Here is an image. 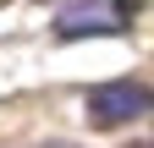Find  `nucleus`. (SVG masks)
<instances>
[{
  "label": "nucleus",
  "instance_id": "nucleus-4",
  "mask_svg": "<svg viewBox=\"0 0 154 148\" xmlns=\"http://www.w3.org/2000/svg\"><path fill=\"white\" fill-rule=\"evenodd\" d=\"M132 148H154V143H132Z\"/></svg>",
  "mask_w": 154,
  "mask_h": 148
},
{
  "label": "nucleus",
  "instance_id": "nucleus-1",
  "mask_svg": "<svg viewBox=\"0 0 154 148\" xmlns=\"http://www.w3.org/2000/svg\"><path fill=\"white\" fill-rule=\"evenodd\" d=\"M149 110H154V88L132 82V77L99 82V88H88V99H83V115H88V126H99V132H121V126L143 121Z\"/></svg>",
  "mask_w": 154,
  "mask_h": 148
},
{
  "label": "nucleus",
  "instance_id": "nucleus-3",
  "mask_svg": "<svg viewBox=\"0 0 154 148\" xmlns=\"http://www.w3.org/2000/svg\"><path fill=\"white\" fill-rule=\"evenodd\" d=\"M38 148H83V143H66V137H50V143H38Z\"/></svg>",
  "mask_w": 154,
  "mask_h": 148
},
{
  "label": "nucleus",
  "instance_id": "nucleus-2",
  "mask_svg": "<svg viewBox=\"0 0 154 148\" xmlns=\"http://www.w3.org/2000/svg\"><path fill=\"white\" fill-rule=\"evenodd\" d=\"M55 33L61 39H110V33H127V6H116V0H77L55 16Z\"/></svg>",
  "mask_w": 154,
  "mask_h": 148
}]
</instances>
